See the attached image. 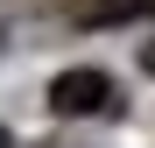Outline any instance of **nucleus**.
<instances>
[{
	"mask_svg": "<svg viewBox=\"0 0 155 148\" xmlns=\"http://www.w3.org/2000/svg\"><path fill=\"white\" fill-rule=\"evenodd\" d=\"M49 106H57L64 120L106 113V106H113V78H106V71H64V78L49 85Z\"/></svg>",
	"mask_w": 155,
	"mask_h": 148,
	"instance_id": "obj_1",
	"label": "nucleus"
},
{
	"mask_svg": "<svg viewBox=\"0 0 155 148\" xmlns=\"http://www.w3.org/2000/svg\"><path fill=\"white\" fill-rule=\"evenodd\" d=\"M85 28H106V21H134V14H148V0H78L71 7Z\"/></svg>",
	"mask_w": 155,
	"mask_h": 148,
	"instance_id": "obj_2",
	"label": "nucleus"
},
{
	"mask_svg": "<svg viewBox=\"0 0 155 148\" xmlns=\"http://www.w3.org/2000/svg\"><path fill=\"white\" fill-rule=\"evenodd\" d=\"M0 148H14V134H7V127H0Z\"/></svg>",
	"mask_w": 155,
	"mask_h": 148,
	"instance_id": "obj_3",
	"label": "nucleus"
}]
</instances>
